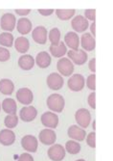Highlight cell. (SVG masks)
Returning <instances> with one entry per match:
<instances>
[{"label":"cell","instance_id":"34","mask_svg":"<svg viewBox=\"0 0 113 161\" xmlns=\"http://www.w3.org/2000/svg\"><path fill=\"white\" fill-rule=\"evenodd\" d=\"M95 136H96V134H95V132L93 131V132L89 133V134L87 135V137H86V143H87V145L89 146V147L93 148V149L96 147V140H95Z\"/></svg>","mask_w":113,"mask_h":161},{"label":"cell","instance_id":"21","mask_svg":"<svg viewBox=\"0 0 113 161\" xmlns=\"http://www.w3.org/2000/svg\"><path fill=\"white\" fill-rule=\"evenodd\" d=\"M18 66L23 70H30L35 66V59L32 55L24 54L18 59Z\"/></svg>","mask_w":113,"mask_h":161},{"label":"cell","instance_id":"40","mask_svg":"<svg viewBox=\"0 0 113 161\" xmlns=\"http://www.w3.org/2000/svg\"><path fill=\"white\" fill-rule=\"evenodd\" d=\"M88 68L91 71L95 72L96 71V59L95 58H93V59H91L89 61V64H88Z\"/></svg>","mask_w":113,"mask_h":161},{"label":"cell","instance_id":"29","mask_svg":"<svg viewBox=\"0 0 113 161\" xmlns=\"http://www.w3.org/2000/svg\"><path fill=\"white\" fill-rule=\"evenodd\" d=\"M49 40L51 42V46H58L61 42V31L59 28H53L49 32Z\"/></svg>","mask_w":113,"mask_h":161},{"label":"cell","instance_id":"6","mask_svg":"<svg viewBox=\"0 0 113 161\" xmlns=\"http://www.w3.org/2000/svg\"><path fill=\"white\" fill-rule=\"evenodd\" d=\"M16 23H17V19L15 14H12L11 13L4 14L1 18V20H0L1 28L6 32H12L17 25Z\"/></svg>","mask_w":113,"mask_h":161},{"label":"cell","instance_id":"17","mask_svg":"<svg viewBox=\"0 0 113 161\" xmlns=\"http://www.w3.org/2000/svg\"><path fill=\"white\" fill-rule=\"evenodd\" d=\"M68 136L73 139L74 141H82L84 138H86V132L84 131L81 127L78 126V125H71L68 130H67Z\"/></svg>","mask_w":113,"mask_h":161},{"label":"cell","instance_id":"12","mask_svg":"<svg viewBox=\"0 0 113 161\" xmlns=\"http://www.w3.org/2000/svg\"><path fill=\"white\" fill-rule=\"evenodd\" d=\"M37 110L36 109V107L31 106V105L21 108L20 113H19L20 120L26 123L34 121L37 118Z\"/></svg>","mask_w":113,"mask_h":161},{"label":"cell","instance_id":"20","mask_svg":"<svg viewBox=\"0 0 113 161\" xmlns=\"http://www.w3.org/2000/svg\"><path fill=\"white\" fill-rule=\"evenodd\" d=\"M52 59H51V55L46 52V51H41L39 52L37 57H36V60L35 63L41 69H46L51 65Z\"/></svg>","mask_w":113,"mask_h":161},{"label":"cell","instance_id":"23","mask_svg":"<svg viewBox=\"0 0 113 161\" xmlns=\"http://www.w3.org/2000/svg\"><path fill=\"white\" fill-rule=\"evenodd\" d=\"M15 90V84L10 79L4 78L0 80V93L5 96H11Z\"/></svg>","mask_w":113,"mask_h":161},{"label":"cell","instance_id":"39","mask_svg":"<svg viewBox=\"0 0 113 161\" xmlns=\"http://www.w3.org/2000/svg\"><path fill=\"white\" fill-rule=\"evenodd\" d=\"M31 13V10L29 9H17L16 10V14H19L21 17H26L27 14H29Z\"/></svg>","mask_w":113,"mask_h":161},{"label":"cell","instance_id":"19","mask_svg":"<svg viewBox=\"0 0 113 161\" xmlns=\"http://www.w3.org/2000/svg\"><path fill=\"white\" fill-rule=\"evenodd\" d=\"M16 141V134L11 129H2L0 131V144L11 146Z\"/></svg>","mask_w":113,"mask_h":161},{"label":"cell","instance_id":"30","mask_svg":"<svg viewBox=\"0 0 113 161\" xmlns=\"http://www.w3.org/2000/svg\"><path fill=\"white\" fill-rule=\"evenodd\" d=\"M81 145L79 142L76 141H68L65 145V152L71 153V154H77L81 152Z\"/></svg>","mask_w":113,"mask_h":161},{"label":"cell","instance_id":"35","mask_svg":"<svg viewBox=\"0 0 113 161\" xmlns=\"http://www.w3.org/2000/svg\"><path fill=\"white\" fill-rule=\"evenodd\" d=\"M84 16H86V19L88 20H92L94 22L95 19H96V11L94 9H88V10H86L84 12Z\"/></svg>","mask_w":113,"mask_h":161},{"label":"cell","instance_id":"25","mask_svg":"<svg viewBox=\"0 0 113 161\" xmlns=\"http://www.w3.org/2000/svg\"><path fill=\"white\" fill-rule=\"evenodd\" d=\"M15 47L19 53H26L29 50L30 47V42L25 37H18L15 41Z\"/></svg>","mask_w":113,"mask_h":161},{"label":"cell","instance_id":"33","mask_svg":"<svg viewBox=\"0 0 113 161\" xmlns=\"http://www.w3.org/2000/svg\"><path fill=\"white\" fill-rule=\"evenodd\" d=\"M86 85L88 87V89L95 91V89H96V76L94 74L88 75V77L86 79Z\"/></svg>","mask_w":113,"mask_h":161},{"label":"cell","instance_id":"43","mask_svg":"<svg viewBox=\"0 0 113 161\" xmlns=\"http://www.w3.org/2000/svg\"><path fill=\"white\" fill-rule=\"evenodd\" d=\"M76 161H86L84 159H78V160H76Z\"/></svg>","mask_w":113,"mask_h":161},{"label":"cell","instance_id":"10","mask_svg":"<svg viewBox=\"0 0 113 161\" xmlns=\"http://www.w3.org/2000/svg\"><path fill=\"white\" fill-rule=\"evenodd\" d=\"M48 156L53 161H61L65 157V149L61 145H54L47 152Z\"/></svg>","mask_w":113,"mask_h":161},{"label":"cell","instance_id":"7","mask_svg":"<svg viewBox=\"0 0 113 161\" xmlns=\"http://www.w3.org/2000/svg\"><path fill=\"white\" fill-rule=\"evenodd\" d=\"M84 83H86V81H84V77L80 74H76V75H73L68 79L67 85H68V88L71 91L80 92L83 89Z\"/></svg>","mask_w":113,"mask_h":161},{"label":"cell","instance_id":"8","mask_svg":"<svg viewBox=\"0 0 113 161\" xmlns=\"http://www.w3.org/2000/svg\"><path fill=\"white\" fill-rule=\"evenodd\" d=\"M71 26L74 29V31H76L77 33H82L88 29L89 22L86 18L82 17L81 14H79V16H76L73 18L71 21Z\"/></svg>","mask_w":113,"mask_h":161},{"label":"cell","instance_id":"4","mask_svg":"<svg viewBox=\"0 0 113 161\" xmlns=\"http://www.w3.org/2000/svg\"><path fill=\"white\" fill-rule=\"evenodd\" d=\"M67 55L69 57V60L73 64L76 65H83L87 61V53L82 49L77 50H69L67 51Z\"/></svg>","mask_w":113,"mask_h":161},{"label":"cell","instance_id":"44","mask_svg":"<svg viewBox=\"0 0 113 161\" xmlns=\"http://www.w3.org/2000/svg\"><path fill=\"white\" fill-rule=\"evenodd\" d=\"M0 110H1V104H0Z\"/></svg>","mask_w":113,"mask_h":161},{"label":"cell","instance_id":"3","mask_svg":"<svg viewBox=\"0 0 113 161\" xmlns=\"http://www.w3.org/2000/svg\"><path fill=\"white\" fill-rule=\"evenodd\" d=\"M75 119H76V122L78 123V125H80V127L86 128L89 126L90 122H91V114H90L89 110H87L86 108H81V109L77 110V112L75 114Z\"/></svg>","mask_w":113,"mask_h":161},{"label":"cell","instance_id":"5","mask_svg":"<svg viewBox=\"0 0 113 161\" xmlns=\"http://www.w3.org/2000/svg\"><path fill=\"white\" fill-rule=\"evenodd\" d=\"M40 121H41L42 125L46 127H48V128H50V129L56 128L59 125L58 115L55 114L54 112H51V111H48V112H45V113L42 114Z\"/></svg>","mask_w":113,"mask_h":161},{"label":"cell","instance_id":"24","mask_svg":"<svg viewBox=\"0 0 113 161\" xmlns=\"http://www.w3.org/2000/svg\"><path fill=\"white\" fill-rule=\"evenodd\" d=\"M2 109L8 115H15L17 114V106L15 100L11 97H8V98H5L2 102Z\"/></svg>","mask_w":113,"mask_h":161},{"label":"cell","instance_id":"41","mask_svg":"<svg viewBox=\"0 0 113 161\" xmlns=\"http://www.w3.org/2000/svg\"><path fill=\"white\" fill-rule=\"evenodd\" d=\"M95 27H96V23L95 22H92L90 24V31H91V35L94 37L96 35V32H95Z\"/></svg>","mask_w":113,"mask_h":161},{"label":"cell","instance_id":"18","mask_svg":"<svg viewBox=\"0 0 113 161\" xmlns=\"http://www.w3.org/2000/svg\"><path fill=\"white\" fill-rule=\"evenodd\" d=\"M64 43L71 48V50H77L80 47V38L75 32H68L64 37Z\"/></svg>","mask_w":113,"mask_h":161},{"label":"cell","instance_id":"42","mask_svg":"<svg viewBox=\"0 0 113 161\" xmlns=\"http://www.w3.org/2000/svg\"><path fill=\"white\" fill-rule=\"evenodd\" d=\"M96 126H95V122H93V129H95Z\"/></svg>","mask_w":113,"mask_h":161},{"label":"cell","instance_id":"27","mask_svg":"<svg viewBox=\"0 0 113 161\" xmlns=\"http://www.w3.org/2000/svg\"><path fill=\"white\" fill-rule=\"evenodd\" d=\"M56 17H58L60 19L68 20V19H72L75 16L76 10H73V9H69V10L58 9V10H56Z\"/></svg>","mask_w":113,"mask_h":161},{"label":"cell","instance_id":"1","mask_svg":"<svg viewBox=\"0 0 113 161\" xmlns=\"http://www.w3.org/2000/svg\"><path fill=\"white\" fill-rule=\"evenodd\" d=\"M47 106L53 112H62L65 106V101L63 97L60 94H53L49 96L47 98Z\"/></svg>","mask_w":113,"mask_h":161},{"label":"cell","instance_id":"13","mask_svg":"<svg viewBox=\"0 0 113 161\" xmlns=\"http://www.w3.org/2000/svg\"><path fill=\"white\" fill-rule=\"evenodd\" d=\"M22 148L30 153H36L37 150V140L33 135H25L21 139Z\"/></svg>","mask_w":113,"mask_h":161},{"label":"cell","instance_id":"2","mask_svg":"<svg viewBox=\"0 0 113 161\" xmlns=\"http://www.w3.org/2000/svg\"><path fill=\"white\" fill-rule=\"evenodd\" d=\"M56 69L63 76H70L74 72V64L68 58H61L56 63Z\"/></svg>","mask_w":113,"mask_h":161},{"label":"cell","instance_id":"26","mask_svg":"<svg viewBox=\"0 0 113 161\" xmlns=\"http://www.w3.org/2000/svg\"><path fill=\"white\" fill-rule=\"evenodd\" d=\"M49 50L51 55L56 58H62V56H64L67 52V48L63 42H61L58 46H50Z\"/></svg>","mask_w":113,"mask_h":161},{"label":"cell","instance_id":"38","mask_svg":"<svg viewBox=\"0 0 113 161\" xmlns=\"http://www.w3.org/2000/svg\"><path fill=\"white\" fill-rule=\"evenodd\" d=\"M38 13L43 17H49L54 13V10H52V9H39Z\"/></svg>","mask_w":113,"mask_h":161},{"label":"cell","instance_id":"37","mask_svg":"<svg viewBox=\"0 0 113 161\" xmlns=\"http://www.w3.org/2000/svg\"><path fill=\"white\" fill-rule=\"evenodd\" d=\"M18 161H34V158H33V156L31 154L25 153H22L19 156Z\"/></svg>","mask_w":113,"mask_h":161},{"label":"cell","instance_id":"22","mask_svg":"<svg viewBox=\"0 0 113 161\" xmlns=\"http://www.w3.org/2000/svg\"><path fill=\"white\" fill-rule=\"evenodd\" d=\"M17 28L18 33H20L21 35H26L28 33H30L32 30V22L29 19L21 18L17 21Z\"/></svg>","mask_w":113,"mask_h":161},{"label":"cell","instance_id":"16","mask_svg":"<svg viewBox=\"0 0 113 161\" xmlns=\"http://www.w3.org/2000/svg\"><path fill=\"white\" fill-rule=\"evenodd\" d=\"M80 43L81 47L86 51H92L96 47L95 39L90 33H83L80 40Z\"/></svg>","mask_w":113,"mask_h":161},{"label":"cell","instance_id":"11","mask_svg":"<svg viewBox=\"0 0 113 161\" xmlns=\"http://www.w3.org/2000/svg\"><path fill=\"white\" fill-rule=\"evenodd\" d=\"M17 99L20 103L28 106L33 102V99H34L33 92L30 89H28V88H20L17 92Z\"/></svg>","mask_w":113,"mask_h":161},{"label":"cell","instance_id":"32","mask_svg":"<svg viewBox=\"0 0 113 161\" xmlns=\"http://www.w3.org/2000/svg\"><path fill=\"white\" fill-rule=\"evenodd\" d=\"M11 53L5 47H0V62H6L10 59Z\"/></svg>","mask_w":113,"mask_h":161},{"label":"cell","instance_id":"15","mask_svg":"<svg viewBox=\"0 0 113 161\" xmlns=\"http://www.w3.org/2000/svg\"><path fill=\"white\" fill-rule=\"evenodd\" d=\"M56 135L53 129L45 128L43 130H41L39 133V141L44 145L47 146L53 145L56 142Z\"/></svg>","mask_w":113,"mask_h":161},{"label":"cell","instance_id":"31","mask_svg":"<svg viewBox=\"0 0 113 161\" xmlns=\"http://www.w3.org/2000/svg\"><path fill=\"white\" fill-rule=\"evenodd\" d=\"M4 124L8 127V129L15 128L17 125V124H18V117L17 116V114H15V115H8L7 117H5Z\"/></svg>","mask_w":113,"mask_h":161},{"label":"cell","instance_id":"28","mask_svg":"<svg viewBox=\"0 0 113 161\" xmlns=\"http://www.w3.org/2000/svg\"><path fill=\"white\" fill-rule=\"evenodd\" d=\"M13 42H15V40L12 33L4 32L0 34V45L2 46V47H12Z\"/></svg>","mask_w":113,"mask_h":161},{"label":"cell","instance_id":"14","mask_svg":"<svg viewBox=\"0 0 113 161\" xmlns=\"http://www.w3.org/2000/svg\"><path fill=\"white\" fill-rule=\"evenodd\" d=\"M33 40L39 43V45H45L47 42V30L43 26H37L32 33Z\"/></svg>","mask_w":113,"mask_h":161},{"label":"cell","instance_id":"9","mask_svg":"<svg viewBox=\"0 0 113 161\" xmlns=\"http://www.w3.org/2000/svg\"><path fill=\"white\" fill-rule=\"evenodd\" d=\"M46 82H47L48 87L51 90H54V91H58L61 89L64 83L62 76L59 75L58 72H52L51 75H49Z\"/></svg>","mask_w":113,"mask_h":161},{"label":"cell","instance_id":"36","mask_svg":"<svg viewBox=\"0 0 113 161\" xmlns=\"http://www.w3.org/2000/svg\"><path fill=\"white\" fill-rule=\"evenodd\" d=\"M87 101H88L89 106H90L92 109H95V108H96V94H95L94 92L91 93V94L88 96Z\"/></svg>","mask_w":113,"mask_h":161}]
</instances>
